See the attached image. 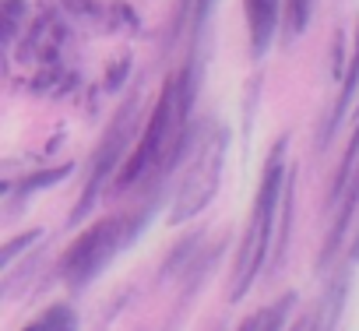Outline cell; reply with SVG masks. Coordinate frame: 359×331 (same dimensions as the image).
Instances as JSON below:
<instances>
[{
	"label": "cell",
	"instance_id": "cell-7",
	"mask_svg": "<svg viewBox=\"0 0 359 331\" xmlns=\"http://www.w3.org/2000/svg\"><path fill=\"white\" fill-rule=\"evenodd\" d=\"M296 306V292H285L271 310H268V320H264V327L261 331H282V324H285V317H289V310Z\"/></svg>",
	"mask_w": 359,
	"mask_h": 331
},
{
	"label": "cell",
	"instance_id": "cell-11",
	"mask_svg": "<svg viewBox=\"0 0 359 331\" xmlns=\"http://www.w3.org/2000/svg\"><path fill=\"white\" fill-rule=\"evenodd\" d=\"M292 331H313V317H310V320H299Z\"/></svg>",
	"mask_w": 359,
	"mask_h": 331
},
{
	"label": "cell",
	"instance_id": "cell-4",
	"mask_svg": "<svg viewBox=\"0 0 359 331\" xmlns=\"http://www.w3.org/2000/svg\"><path fill=\"white\" fill-rule=\"evenodd\" d=\"M278 15H282V0H247V22H250V46H254V57H261L275 36V25H278Z\"/></svg>",
	"mask_w": 359,
	"mask_h": 331
},
{
	"label": "cell",
	"instance_id": "cell-2",
	"mask_svg": "<svg viewBox=\"0 0 359 331\" xmlns=\"http://www.w3.org/2000/svg\"><path fill=\"white\" fill-rule=\"evenodd\" d=\"M184 81H187V78H176V81H169V85H165V92H162V99H158V106H155V113H151L148 134L141 137L137 151H134V155H130V162L123 166L120 184L137 180V177H141V170H144V166H151V162L162 155V148H165L169 141H180V120H184V109H187Z\"/></svg>",
	"mask_w": 359,
	"mask_h": 331
},
{
	"label": "cell",
	"instance_id": "cell-3",
	"mask_svg": "<svg viewBox=\"0 0 359 331\" xmlns=\"http://www.w3.org/2000/svg\"><path fill=\"white\" fill-rule=\"evenodd\" d=\"M120 229H123L120 219H106V222L92 226L85 236H78L74 247L64 254L60 275H64L71 285H85L88 278H95V275L109 264V257L116 254V247H120Z\"/></svg>",
	"mask_w": 359,
	"mask_h": 331
},
{
	"label": "cell",
	"instance_id": "cell-8",
	"mask_svg": "<svg viewBox=\"0 0 359 331\" xmlns=\"http://www.w3.org/2000/svg\"><path fill=\"white\" fill-rule=\"evenodd\" d=\"M43 324H46V331H74V313L67 306H53V310H46Z\"/></svg>",
	"mask_w": 359,
	"mask_h": 331
},
{
	"label": "cell",
	"instance_id": "cell-10",
	"mask_svg": "<svg viewBox=\"0 0 359 331\" xmlns=\"http://www.w3.org/2000/svg\"><path fill=\"white\" fill-rule=\"evenodd\" d=\"M264 320H268V310H264V313H254V317H247V320L240 324V331H261V327H264Z\"/></svg>",
	"mask_w": 359,
	"mask_h": 331
},
{
	"label": "cell",
	"instance_id": "cell-5",
	"mask_svg": "<svg viewBox=\"0 0 359 331\" xmlns=\"http://www.w3.org/2000/svg\"><path fill=\"white\" fill-rule=\"evenodd\" d=\"M338 198H341V208H338V219H334V222H331V229H327V240H324V250H320V268L334 257V247L341 243L345 226H348V219H352V212H355V205H359V173L352 177L348 191H345V194H338Z\"/></svg>",
	"mask_w": 359,
	"mask_h": 331
},
{
	"label": "cell",
	"instance_id": "cell-6",
	"mask_svg": "<svg viewBox=\"0 0 359 331\" xmlns=\"http://www.w3.org/2000/svg\"><path fill=\"white\" fill-rule=\"evenodd\" d=\"M310 15H313V0H285V29H289V36H299L310 25Z\"/></svg>",
	"mask_w": 359,
	"mask_h": 331
},
{
	"label": "cell",
	"instance_id": "cell-9",
	"mask_svg": "<svg viewBox=\"0 0 359 331\" xmlns=\"http://www.w3.org/2000/svg\"><path fill=\"white\" fill-rule=\"evenodd\" d=\"M36 240H39V229H32V233H25V236H18V240H11V243L4 247V254H0V264H4V268H8V264L15 261V254H18V250H25V247H29V243H36Z\"/></svg>",
	"mask_w": 359,
	"mask_h": 331
},
{
	"label": "cell",
	"instance_id": "cell-12",
	"mask_svg": "<svg viewBox=\"0 0 359 331\" xmlns=\"http://www.w3.org/2000/svg\"><path fill=\"white\" fill-rule=\"evenodd\" d=\"M352 261H359V236H355V243H352Z\"/></svg>",
	"mask_w": 359,
	"mask_h": 331
},
{
	"label": "cell",
	"instance_id": "cell-13",
	"mask_svg": "<svg viewBox=\"0 0 359 331\" xmlns=\"http://www.w3.org/2000/svg\"><path fill=\"white\" fill-rule=\"evenodd\" d=\"M25 331H46V324L39 320V324H32V327H25Z\"/></svg>",
	"mask_w": 359,
	"mask_h": 331
},
{
	"label": "cell",
	"instance_id": "cell-1",
	"mask_svg": "<svg viewBox=\"0 0 359 331\" xmlns=\"http://www.w3.org/2000/svg\"><path fill=\"white\" fill-rule=\"evenodd\" d=\"M282 173H285V137L275 144V151L264 166V180H261V191H257V201H254V212H250V226L243 233L236 271H233V299L247 296V289L254 285V278L264 264L271 226H275V205L282 201V180H285Z\"/></svg>",
	"mask_w": 359,
	"mask_h": 331
}]
</instances>
